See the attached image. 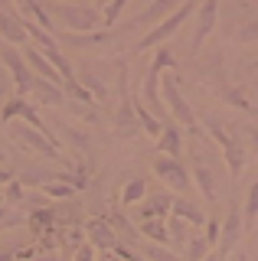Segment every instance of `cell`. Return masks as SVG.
<instances>
[{"instance_id":"cell-1","label":"cell","mask_w":258,"mask_h":261,"mask_svg":"<svg viewBox=\"0 0 258 261\" xmlns=\"http://www.w3.org/2000/svg\"><path fill=\"white\" fill-rule=\"evenodd\" d=\"M46 10H49V16L59 23L62 30H75V33L98 30V23L105 16V13L95 10V7H85V4H49Z\"/></svg>"},{"instance_id":"cell-2","label":"cell","mask_w":258,"mask_h":261,"mask_svg":"<svg viewBox=\"0 0 258 261\" xmlns=\"http://www.w3.org/2000/svg\"><path fill=\"white\" fill-rule=\"evenodd\" d=\"M196 7H199V0H183V4L176 7L170 16H164V20H160L150 33H144L138 46H141V49H154V46H160V43H167V39H170L173 33L190 20V13H196Z\"/></svg>"},{"instance_id":"cell-3","label":"cell","mask_w":258,"mask_h":261,"mask_svg":"<svg viewBox=\"0 0 258 261\" xmlns=\"http://www.w3.org/2000/svg\"><path fill=\"white\" fill-rule=\"evenodd\" d=\"M0 62H4V69L10 72L13 85H17V95H27L30 88H33V79H36V72L30 69L27 56H23L20 49H17V43H7L4 36H0Z\"/></svg>"},{"instance_id":"cell-4","label":"cell","mask_w":258,"mask_h":261,"mask_svg":"<svg viewBox=\"0 0 258 261\" xmlns=\"http://www.w3.org/2000/svg\"><path fill=\"white\" fill-rule=\"evenodd\" d=\"M164 85V105H167V111L176 118V124L180 127H187V130H196V114H193L190 108V101L180 95V69H173V75L167 79V82H160Z\"/></svg>"},{"instance_id":"cell-5","label":"cell","mask_w":258,"mask_h":261,"mask_svg":"<svg viewBox=\"0 0 258 261\" xmlns=\"http://www.w3.org/2000/svg\"><path fill=\"white\" fill-rule=\"evenodd\" d=\"M10 137H13L20 147H27V150H33V153H39V157H46V160H62L59 150H56V141H53L49 134H43L39 127H33L30 121L13 124V127H10Z\"/></svg>"},{"instance_id":"cell-6","label":"cell","mask_w":258,"mask_h":261,"mask_svg":"<svg viewBox=\"0 0 258 261\" xmlns=\"http://www.w3.org/2000/svg\"><path fill=\"white\" fill-rule=\"evenodd\" d=\"M154 173L160 176V183H164L167 190H173V193H187L193 186V173L183 167L180 157H170V153H160L154 160Z\"/></svg>"},{"instance_id":"cell-7","label":"cell","mask_w":258,"mask_h":261,"mask_svg":"<svg viewBox=\"0 0 258 261\" xmlns=\"http://www.w3.org/2000/svg\"><path fill=\"white\" fill-rule=\"evenodd\" d=\"M206 130L213 134V141L222 147L225 163H229V173H232V176H239V173H242V167H245V150H242V144H239L236 137H232L216 118H206Z\"/></svg>"},{"instance_id":"cell-8","label":"cell","mask_w":258,"mask_h":261,"mask_svg":"<svg viewBox=\"0 0 258 261\" xmlns=\"http://www.w3.org/2000/svg\"><path fill=\"white\" fill-rule=\"evenodd\" d=\"M219 23V0H199L196 7V30H193V39H190V49L199 53V46L206 43V36L216 30Z\"/></svg>"},{"instance_id":"cell-9","label":"cell","mask_w":258,"mask_h":261,"mask_svg":"<svg viewBox=\"0 0 258 261\" xmlns=\"http://www.w3.org/2000/svg\"><path fill=\"white\" fill-rule=\"evenodd\" d=\"M242 228H245V225H242V209H239V206H232V209H229V216H225L222 235H219V242H216V251H213L216 258H229V255H232V245L239 242Z\"/></svg>"},{"instance_id":"cell-10","label":"cell","mask_w":258,"mask_h":261,"mask_svg":"<svg viewBox=\"0 0 258 261\" xmlns=\"http://www.w3.org/2000/svg\"><path fill=\"white\" fill-rule=\"evenodd\" d=\"M115 130H118V137H138V130H141V118H138V111H134V98H121V108L115 114Z\"/></svg>"},{"instance_id":"cell-11","label":"cell","mask_w":258,"mask_h":261,"mask_svg":"<svg viewBox=\"0 0 258 261\" xmlns=\"http://www.w3.org/2000/svg\"><path fill=\"white\" fill-rule=\"evenodd\" d=\"M180 4H183V0H154V4H150L147 10H141L131 23H127V27H157V23L164 20V16H170ZM127 27H124V30H127Z\"/></svg>"},{"instance_id":"cell-12","label":"cell","mask_w":258,"mask_h":261,"mask_svg":"<svg viewBox=\"0 0 258 261\" xmlns=\"http://www.w3.org/2000/svg\"><path fill=\"white\" fill-rule=\"evenodd\" d=\"M85 232H88V242H92L101 255H111V245L118 242V232L111 228V222H105V219H92V222L85 225Z\"/></svg>"},{"instance_id":"cell-13","label":"cell","mask_w":258,"mask_h":261,"mask_svg":"<svg viewBox=\"0 0 258 261\" xmlns=\"http://www.w3.org/2000/svg\"><path fill=\"white\" fill-rule=\"evenodd\" d=\"M167 212H173V196L160 190V193H147V196H144V206H141L138 216L141 219H154V216H167Z\"/></svg>"},{"instance_id":"cell-14","label":"cell","mask_w":258,"mask_h":261,"mask_svg":"<svg viewBox=\"0 0 258 261\" xmlns=\"http://www.w3.org/2000/svg\"><path fill=\"white\" fill-rule=\"evenodd\" d=\"M33 92L39 95V101L43 105H53V108H62L66 105V88L62 85H56V82H49V79H43V75H36L33 79Z\"/></svg>"},{"instance_id":"cell-15","label":"cell","mask_w":258,"mask_h":261,"mask_svg":"<svg viewBox=\"0 0 258 261\" xmlns=\"http://www.w3.org/2000/svg\"><path fill=\"white\" fill-rule=\"evenodd\" d=\"M0 36H4L7 43L27 46L30 33H27V27H23V16L17 20V16H10V13H4V10H0Z\"/></svg>"},{"instance_id":"cell-16","label":"cell","mask_w":258,"mask_h":261,"mask_svg":"<svg viewBox=\"0 0 258 261\" xmlns=\"http://www.w3.org/2000/svg\"><path fill=\"white\" fill-rule=\"evenodd\" d=\"M141 235H144V239H150L154 245H170V225H167L164 216L141 219Z\"/></svg>"},{"instance_id":"cell-17","label":"cell","mask_w":258,"mask_h":261,"mask_svg":"<svg viewBox=\"0 0 258 261\" xmlns=\"http://www.w3.org/2000/svg\"><path fill=\"white\" fill-rule=\"evenodd\" d=\"M157 153H170V157H180L183 153V137H180V124H167L157 137Z\"/></svg>"},{"instance_id":"cell-18","label":"cell","mask_w":258,"mask_h":261,"mask_svg":"<svg viewBox=\"0 0 258 261\" xmlns=\"http://www.w3.org/2000/svg\"><path fill=\"white\" fill-rule=\"evenodd\" d=\"M242 225H245V232H255L258 228V179L248 186L245 202H242Z\"/></svg>"},{"instance_id":"cell-19","label":"cell","mask_w":258,"mask_h":261,"mask_svg":"<svg viewBox=\"0 0 258 261\" xmlns=\"http://www.w3.org/2000/svg\"><path fill=\"white\" fill-rule=\"evenodd\" d=\"M173 212L176 216H183L187 222H193V225H206V212L196 206V202H190V199H183V193L173 199Z\"/></svg>"},{"instance_id":"cell-20","label":"cell","mask_w":258,"mask_h":261,"mask_svg":"<svg viewBox=\"0 0 258 261\" xmlns=\"http://www.w3.org/2000/svg\"><path fill=\"white\" fill-rule=\"evenodd\" d=\"M27 225L33 228L36 235H46V232H49V228L56 225V212H53V209H46V206H36L33 212H30Z\"/></svg>"},{"instance_id":"cell-21","label":"cell","mask_w":258,"mask_h":261,"mask_svg":"<svg viewBox=\"0 0 258 261\" xmlns=\"http://www.w3.org/2000/svg\"><path fill=\"white\" fill-rule=\"evenodd\" d=\"M59 134L66 137V144L72 147V150H82V153H88V150H92V137H88L85 130H79V127H69V124H59Z\"/></svg>"},{"instance_id":"cell-22","label":"cell","mask_w":258,"mask_h":261,"mask_svg":"<svg viewBox=\"0 0 258 261\" xmlns=\"http://www.w3.org/2000/svg\"><path fill=\"white\" fill-rule=\"evenodd\" d=\"M193 179H196L199 193L206 196V202H216V179H213V173H209L203 163H196V167H193Z\"/></svg>"},{"instance_id":"cell-23","label":"cell","mask_w":258,"mask_h":261,"mask_svg":"<svg viewBox=\"0 0 258 261\" xmlns=\"http://www.w3.org/2000/svg\"><path fill=\"white\" fill-rule=\"evenodd\" d=\"M134 111H138L141 127L147 130V134H160V130H164V127H160V121L154 118V114H150V108L144 105V98H141V95H134Z\"/></svg>"},{"instance_id":"cell-24","label":"cell","mask_w":258,"mask_h":261,"mask_svg":"<svg viewBox=\"0 0 258 261\" xmlns=\"http://www.w3.org/2000/svg\"><path fill=\"white\" fill-rule=\"evenodd\" d=\"M187 219L183 216H176L173 212V219H167V225H170V245H176V255H183V245H187L190 239H187Z\"/></svg>"},{"instance_id":"cell-25","label":"cell","mask_w":258,"mask_h":261,"mask_svg":"<svg viewBox=\"0 0 258 261\" xmlns=\"http://www.w3.org/2000/svg\"><path fill=\"white\" fill-rule=\"evenodd\" d=\"M39 190H43L46 196H53V199H69V196H75V190H79V186L66 183V179H49V183H43Z\"/></svg>"},{"instance_id":"cell-26","label":"cell","mask_w":258,"mask_h":261,"mask_svg":"<svg viewBox=\"0 0 258 261\" xmlns=\"http://www.w3.org/2000/svg\"><path fill=\"white\" fill-rule=\"evenodd\" d=\"M150 69H154V72H164V69H180V59H176V53H173V49L160 46L157 53H154V62H150Z\"/></svg>"},{"instance_id":"cell-27","label":"cell","mask_w":258,"mask_h":261,"mask_svg":"<svg viewBox=\"0 0 258 261\" xmlns=\"http://www.w3.org/2000/svg\"><path fill=\"white\" fill-rule=\"evenodd\" d=\"M147 193H150L147 179H131V183L124 186V206H134V202H141Z\"/></svg>"},{"instance_id":"cell-28","label":"cell","mask_w":258,"mask_h":261,"mask_svg":"<svg viewBox=\"0 0 258 261\" xmlns=\"http://www.w3.org/2000/svg\"><path fill=\"white\" fill-rule=\"evenodd\" d=\"M222 98H225L229 105H236V108H242L245 114H258V108H255V105L245 98V92H242V88H225V92H222Z\"/></svg>"},{"instance_id":"cell-29","label":"cell","mask_w":258,"mask_h":261,"mask_svg":"<svg viewBox=\"0 0 258 261\" xmlns=\"http://www.w3.org/2000/svg\"><path fill=\"white\" fill-rule=\"evenodd\" d=\"M27 212H17V209H0V228H17L27 222Z\"/></svg>"},{"instance_id":"cell-30","label":"cell","mask_w":258,"mask_h":261,"mask_svg":"<svg viewBox=\"0 0 258 261\" xmlns=\"http://www.w3.org/2000/svg\"><path fill=\"white\" fill-rule=\"evenodd\" d=\"M183 255L193 258V261L206 258V255H209V242H206V235H203V239H190V242H187V251H183Z\"/></svg>"},{"instance_id":"cell-31","label":"cell","mask_w":258,"mask_h":261,"mask_svg":"<svg viewBox=\"0 0 258 261\" xmlns=\"http://www.w3.org/2000/svg\"><path fill=\"white\" fill-rule=\"evenodd\" d=\"M124 7H127V0H108V7H105V23H108V27H115L118 16L124 13Z\"/></svg>"},{"instance_id":"cell-32","label":"cell","mask_w":258,"mask_h":261,"mask_svg":"<svg viewBox=\"0 0 258 261\" xmlns=\"http://www.w3.org/2000/svg\"><path fill=\"white\" fill-rule=\"evenodd\" d=\"M23 186H27L23 179H10V183H7V202H10V206L23 202V196H27V193H23Z\"/></svg>"},{"instance_id":"cell-33","label":"cell","mask_w":258,"mask_h":261,"mask_svg":"<svg viewBox=\"0 0 258 261\" xmlns=\"http://www.w3.org/2000/svg\"><path fill=\"white\" fill-rule=\"evenodd\" d=\"M255 39H258V20L245 23V27H239V33H236V43H255Z\"/></svg>"},{"instance_id":"cell-34","label":"cell","mask_w":258,"mask_h":261,"mask_svg":"<svg viewBox=\"0 0 258 261\" xmlns=\"http://www.w3.org/2000/svg\"><path fill=\"white\" fill-rule=\"evenodd\" d=\"M85 88H88V92H92L95 98H101V101H105V98H108V88H105L101 82L92 75V72H85Z\"/></svg>"},{"instance_id":"cell-35","label":"cell","mask_w":258,"mask_h":261,"mask_svg":"<svg viewBox=\"0 0 258 261\" xmlns=\"http://www.w3.org/2000/svg\"><path fill=\"white\" fill-rule=\"evenodd\" d=\"M219 235H222L219 222H216V219H206V242H209V245H216V242H219Z\"/></svg>"},{"instance_id":"cell-36","label":"cell","mask_w":258,"mask_h":261,"mask_svg":"<svg viewBox=\"0 0 258 261\" xmlns=\"http://www.w3.org/2000/svg\"><path fill=\"white\" fill-rule=\"evenodd\" d=\"M111 255H118V258H134V248H127V245L115 242V245H111Z\"/></svg>"},{"instance_id":"cell-37","label":"cell","mask_w":258,"mask_h":261,"mask_svg":"<svg viewBox=\"0 0 258 261\" xmlns=\"http://www.w3.org/2000/svg\"><path fill=\"white\" fill-rule=\"evenodd\" d=\"M141 255H144V258H173V251H164V248H144Z\"/></svg>"},{"instance_id":"cell-38","label":"cell","mask_w":258,"mask_h":261,"mask_svg":"<svg viewBox=\"0 0 258 261\" xmlns=\"http://www.w3.org/2000/svg\"><path fill=\"white\" fill-rule=\"evenodd\" d=\"M95 255H101V251H95V248H75V258H95Z\"/></svg>"},{"instance_id":"cell-39","label":"cell","mask_w":258,"mask_h":261,"mask_svg":"<svg viewBox=\"0 0 258 261\" xmlns=\"http://www.w3.org/2000/svg\"><path fill=\"white\" fill-rule=\"evenodd\" d=\"M66 239H69L72 245H79V242H85V239H82V232H79V228H69V232H66Z\"/></svg>"},{"instance_id":"cell-40","label":"cell","mask_w":258,"mask_h":261,"mask_svg":"<svg viewBox=\"0 0 258 261\" xmlns=\"http://www.w3.org/2000/svg\"><path fill=\"white\" fill-rule=\"evenodd\" d=\"M242 72H258V53L252 56V59H248L245 65H242Z\"/></svg>"},{"instance_id":"cell-41","label":"cell","mask_w":258,"mask_h":261,"mask_svg":"<svg viewBox=\"0 0 258 261\" xmlns=\"http://www.w3.org/2000/svg\"><path fill=\"white\" fill-rule=\"evenodd\" d=\"M10 179H13V170H4V167H0V186H7Z\"/></svg>"},{"instance_id":"cell-42","label":"cell","mask_w":258,"mask_h":261,"mask_svg":"<svg viewBox=\"0 0 258 261\" xmlns=\"http://www.w3.org/2000/svg\"><path fill=\"white\" fill-rule=\"evenodd\" d=\"M248 144H252V147H255V153H258V127L248 130Z\"/></svg>"},{"instance_id":"cell-43","label":"cell","mask_w":258,"mask_h":261,"mask_svg":"<svg viewBox=\"0 0 258 261\" xmlns=\"http://www.w3.org/2000/svg\"><path fill=\"white\" fill-rule=\"evenodd\" d=\"M95 4H98V7H108V0H95Z\"/></svg>"},{"instance_id":"cell-44","label":"cell","mask_w":258,"mask_h":261,"mask_svg":"<svg viewBox=\"0 0 258 261\" xmlns=\"http://www.w3.org/2000/svg\"><path fill=\"white\" fill-rule=\"evenodd\" d=\"M4 160H7V153H4V150H0V163H4Z\"/></svg>"},{"instance_id":"cell-45","label":"cell","mask_w":258,"mask_h":261,"mask_svg":"<svg viewBox=\"0 0 258 261\" xmlns=\"http://www.w3.org/2000/svg\"><path fill=\"white\" fill-rule=\"evenodd\" d=\"M7 4H10V0H0V7H7Z\"/></svg>"},{"instance_id":"cell-46","label":"cell","mask_w":258,"mask_h":261,"mask_svg":"<svg viewBox=\"0 0 258 261\" xmlns=\"http://www.w3.org/2000/svg\"><path fill=\"white\" fill-rule=\"evenodd\" d=\"M144 4H147V0H144Z\"/></svg>"},{"instance_id":"cell-47","label":"cell","mask_w":258,"mask_h":261,"mask_svg":"<svg viewBox=\"0 0 258 261\" xmlns=\"http://www.w3.org/2000/svg\"><path fill=\"white\" fill-rule=\"evenodd\" d=\"M0 121H4V118H0Z\"/></svg>"}]
</instances>
